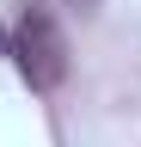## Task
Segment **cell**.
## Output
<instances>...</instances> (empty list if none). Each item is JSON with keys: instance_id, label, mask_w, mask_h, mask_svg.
I'll return each mask as SVG.
<instances>
[{"instance_id": "cell-1", "label": "cell", "mask_w": 141, "mask_h": 147, "mask_svg": "<svg viewBox=\"0 0 141 147\" xmlns=\"http://www.w3.org/2000/svg\"><path fill=\"white\" fill-rule=\"evenodd\" d=\"M6 55L19 61V74H25L37 92H55V86L67 80V37H61V25H55L49 6H25V12H19Z\"/></svg>"}, {"instance_id": "cell-2", "label": "cell", "mask_w": 141, "mask_h": 147, "mask_svg": "<svg viewBox=\"0 0 141 147\" xmlns=\"http://www.w3.org/2000/svg\"><path fill=\"white\" fill-rule=\"evenodd\" d=\"M74 6H80V12H92V6H98V0H74Z\"/></svg>"}]
</instances>
